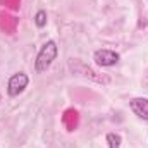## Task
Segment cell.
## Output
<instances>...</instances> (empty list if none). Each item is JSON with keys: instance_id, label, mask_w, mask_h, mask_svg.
<instances>
[{"instance_id": "obj_3", "label": "cell", "mask_w": 148, "mask_h": 148, "mask_svg": "<svg viewBox=\"0 0 148 148\" xmlns=\"http://www.w3.org/2000/svg\"><path fill=\"white\" fill-rule=\"evenodd\" d=\"M119 59H121V55L109 48H100V50H95V53H93V60L100 67H112L119 62Z\"/></svg>"}, {"instance_id": "obj_9", "label": "cell", "mask_w": 148, "mask_h": 148, "mask_svg": "<svg viewBox=\"0 0 148 148\" xmlns=\"http://www.w3.org/2000/svg\"><path fill=\"white\" fill-rule=\"evenodd\" d=\"M0 100H2V97H0Z\"/></svg>"}, {"instance_id": "obj_5", "label": "cell", "mask_w": 148, "mask_h": 148, "mask_svg": "<svg viewBox=\"0 0 148 148\" xmlns=\"http://www.w3.org/2000/svg\"><path fill=\"white\" fill-rule=\"evenodd\" d=\"M62 122H64V126H66V129H67L69 133L76 131L77 122H79V114H77V110L67 109V110L64 112V115H62Z\"/></svg>"}, {"instance_id": "obj_4", "label": "cell", "mask_w": 148, "mask_h": 148, "mask_svg": "<svg viewBox=\"0 0 148 148\" xmlns=\"http://www.w3.org/2000/svg\"><path fill=\"white\" fill-rule=\"evenodd\" d=\"M129 107L134 112V115H138L143 121H148V98H143V97L133 98L129 102Z\"/></svg>"}, {"instance_id": "obj_1", "label": "cell", "mask_w": 148, "mask_h": 148, "mask_svg": "<svg viewBox=\"0 0 148 148\" xmlns=\"http://www.w3.org/2000/svg\"><path fill=\"white\" fill-rule=\"evenodd\" d=\"M57 55H59V47H57V43H55L53 40L45 41V43L41 45L38 55H36V60H35V71H36L38 74L47 73V71L50 69V66L53 64V60L57 59Z\"/></svg>"}, {"instance_id": "obj_2", "label": "cell", "mask_w": 148, "mask_h": 148, "mask_svg": "<svg viewBox=\"0 0 148 148\" xmlns=\"http://www.w3.org/2000/svg\"><path fill=\"white\" fill-rule=\"evenodd\" d=\"M29 84V76L26 73L12 74L7 81V95L9 97H19Z\"/></svg>"}, {"instance_id": "obj_6", "label": "cell", "mask_w": 148, "mask_h": 148, "mask_svg": "<svg viewBox=\"0 0 148 148\" xmlns=\"http://www.w3.org/2000/svg\"><path fill=\"white\" fill-rule=\"evenodd\" d=\"M105 141L109 148H121V143H122V136L117 134V133H107L105 136Z\"/></svg>"}, {"instance_id": "obj_8", "label": "cell", "mask_w": 148, "mask_h": 148, "mask_svg": "<svg viewBox=\"0 0 148 148\" xmlns=\"http://www.w3.org/2000/svg\"><path fill=\"white\" fill-rule=\"evenodd\" d=\"M0 3H5L7 7H12V9H19L21 0H0Z\"/></svg>"}, {"instance_id": "obj_7", "label": "cell", "mask_w": 148, "mask_h": 148, "mask_svg": "<svg viewBox=\"0 0 148 148\" xmlns=\"http://www.w3.org/2000/svg\"><path fill=\"white\" fill-rule=\"evenodd\" d=\"M47 21H48L47 10L40 9L36 14H35V24H36V28H45V26H47Z\"/></svg>"}]
</instances>
